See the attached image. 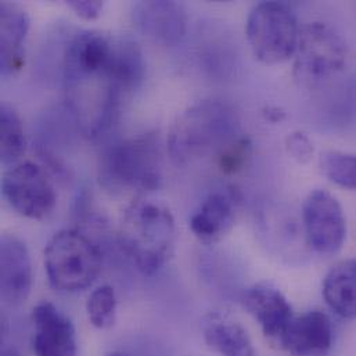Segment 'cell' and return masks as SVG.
Here are the masks:
<instances>
[{
	"mask_svg": "<svg viewBox=\"0 0 356 356\" xmlns=\"http://www.w3.org/2000/svg\"><path fill=\"white\" fill-rule=\"evenodd\" d=\"M1 193L7 204L21 216L46 219L57 204V194L46 171L32 161H19L4 172Z\"/></svg>",
	"mask_w": 356,
	"mask_h": 356,
	"instance_id": "obj_7",
	"label": "cell"
},
{
	"mask_svg": "<svg viewBox=\"0 0 356 356\" xmlns=\"http://www.w3.org/2000/svg\"><path fill=\"white\" fill-rule=\"evenodd\" d=\"M1 356H21L19 351L14 346H6L1 347Z\"/></svg>",
	"mask_w": 356,
	"mask_h": 356,
	"instance_id": "obj_25",
	"label": "cell"
},
{
	"mask_svg": "<svg viewBox=\"0 0 356 356\" xmlns=\"http://www.w3.org/2000/svg\"><path fill=\"white\" fill-rule=\"evenodd\" d=\"M243 305L259 325L264 337L277 347L296 316L286 296L276 286L262 282L245 290Z\"/></svg>",
	"mask_w": 356,
	"mask_h": 356,
	"instance_id": "obj_10",
	"label": "cell"
},
{
	"mask_svg": "<svg viewBox=\"0 0 356 356\" xmlns=\"http://www.w3.org/2000/svg\"><path fill=\"white\" fill-rule=\"evenodd\" d=\"M245 35L254 56L264 64L275 65L296 56L301 28L289 4L261 1L248 14Z\"/></svg>",
	"mask_w": 356,
	"mask_h": 356,
	"instance_id": "obj_5",
	"label": "cell"
},
{
	"mask_svg": "<svg viewBox=\"0 0 356 356\" xmlns=\"http://www.w3.org/2000/svg\"><path fill=\"white\" fill-rule=\"evenodd\" d=\"M289 156L300 164H307L314 157V145L311 139L302 132H293L284 142Z\"/></svg>",
	"mask_w": 356,
	"mask_h": 356,
	"instance_id": "obj_22",
	"label": "cell"
},
{
	"mask_svg": "<svg viewBox=\"0 0 356 356\" xmlns=\"http://www.w3.org/2000/svg\"><path fill=\"white\" fill-rule=\"evenodd\" d=\"M321 168L333 183L356 190V156L339 152L325 153L321 159Z\"/></svg>",
	"mask_w": 356,
	"mask_h": 356,
	"instance_id": "obj_20",
	"label": "cell"
},
{
	"mask_svg": "<svg viewBox=\"0 0 356 356\" xmlns=\"http://www.w3.org/2000/svg\"><path fill=\"white\" fill-rule=\"evenodd\" d=\"M262 115L266 121L279 124L286 118V111L277 106H268V107L262 108Z\"/></svg>",
	"mask_w": 356,
	"mask_h": 356,
	"instance_id": "obj_24",
	"label": "cell"
},
{
	"mask_svg": "<svg viewBox=\"0 0 356 356\" xmlns=\"http://www.w3.org/2000/svg\"><path fill=\"white\" fill-rule=\"evenodd\" d=\"M26 142L22 122L17 111L7 103L0 106V156L4 165L19 163L25 153Z\"/></svg>",
	"mask_w": 356,
	"mask_h": 356,
	"instance_id": "obj_18",
	"label": "cell"
},
{
	"mask_svg": "<svg viewBox=\"0 0 356 356\" xmlns=\"http://www.w3.org/2000/svg\"><path fill=\"white\" fill-rule=\"evenodd\" d=\"M106 356H129L127 355V354H124V353H120V351H114V353H110L108 355Z\"/></svg>",
	"mask_w": 356,
	"mask_h": 356,
	"instance_id": "obj_26",
	"label": "cell"
},
{
	"mask_svg": "<svg viewBox=\"0 0 356 356\" xmlns=\"http://www.w3.org/2000/svg\"><path fill=\"white\" fill-rule=\"evenodd\" d=\"M302 220L308 244L321 255L337 254L347 238L343 207L330 193L315 190L304 201Z\"/></svg>",
	"mask_w": 356,
	"mask_h": 356,
	"instance_id": "obj_8",
	"label": "cell"
},
{
	"mask_svg": "<svg viewBox=\"0 0 356 356\" xmlns=\"http://www.w3.org/2000/svg\"><path fill=\"white\" fill-rule=\"evenodd\" d=\"M118 240L136 269L145 276H153L174 255L177 241L174 215L163 202L136 200L124 212Z\"/></svg>",
	"mask_w": 356,
	"mask_h": 356,
	"instance_id": "obj_1",
	"label": "cell"
},
{
	"mask_svg": "<svg viewBox=\"0 0 356 356\" xmlns=\"http://www.w3.org/2000/svg\"><path fill=\"white\" fill-rule=\"evenodd\" d=\"M118 300L115 290L110 286H100L92 291L86 301V315L90 325L99 330L114 326L117 319Z\"/></svg>",
	"mask_w": 356,
	"mask_h": 356,
	"instance_id": "obj_19",
	"label": "cell"
},
{
	"mask_svg": "<svg viewBox=\"0 0 356 356\" xmlns=\"http://www.w3.org/2000/svg\"><path fill=\"white\" fill-rule=\"evenodd\" d=\"M44 269L53 289L63 293L83 291L99 277L102 254L86 234L64 229L44 248Z\"/></svg>",
	"mask_w": 356,
	"mask_h": 356,
	"instance_id": "obj_4",
	"label": "cell"
},
{
	"mask_svg": "<svg viewBox=\"0 0 356 356\" xmlns=\"http://www.w3.org/2000/svg\"><path fill=\"white\" fill-rule=\"evenodd\" d=\"M334 343L332 319L322 311L294 316L277 348L291 356H326Z\"/></svg>",
	"mask_w": 356,
	"mask_h": 356,
	"instance_id": "obj_13",
	"label": "cell"
},
{
	"mask_svg": "<svg viewBox=\"0 0 356 356\" xmlns=\"http://www.w3.org/2000/svg\"><path fill=\"white\" fill-rule=\"evenodd\" d=\"M322 294L329 309L344 321L356 319V259L337 262L323 280Z\"/></svg>",
	"mask_w": 356,
	"mask_h": 356,
	"instance_id": "obj_16",
	"label": "cell"
},
{
	"mask_svg": "<svg viewBox=\"0 0 356 356\" xmlns=\"http://www.w3.org/2000/svg\"><path fill=\"white\" fill-rule=\"evenodd\" d=\"M132 19L145 36L164 46L178 44L187 26L186 10L178 1H138L132 10Z\"/></svg>",
	"mask_w": 356,
	"mask_h": 356,
	"instance_id": "obj_12",
	"label": "cell"
},
{
	"mask_svg": "<svg viewBox=\"0 0 356 356\" xmlns=\"http://www.w3.org/2000/svg\"><path fill=\"white\" fill-rule=\"evenodd\" d=\"M31 346L35 356H78L72 321L54 304L39 302L32 311Z\"/></svg>",
	"mask_w": 356,
	"mask_h": 356,
	"instance_id": "obj_9",
	"label": "cell"
},
{
	"mask_svg": "<svg viewBox=\"0 0 356 356\" xmlns=\"http://www.w3.org/2000/svg\"><path fill=\"white\" fill-rule=\"evenodd\" d=\"M251 140L245 136H240L216 156V164L223 174L233 175L240 172L245 167L247 161L251 157Z\"/></svg>",
	"mask_w": 356,
	"mask_h": 356,
	"instance_id": "obj_21",
	"label": "cell"
},
{
	"mask_svg": "<svg viewBox=\"0 0 356 356\" xmlns=\"http://www.w3.org/2000/svg\"><path fill=\"white\" fill-rule=\"evenodd\" d=\"M32 287V266L26 244L14 234L0 238V296L3 304L18 307Z\"/></svg>",
	"mask_w": 356,
	"mask_h": 356,
	"instance_id": "obj_11",
	"label": "cell"
},
{
	"mask_svg": "<svg viewBox=\"0 0 356 356\" xmlns=\"http://www.w3.org/2000/svg\"><path fill=\"white\" fill-rule=\"evenodd\" d=\"M236 220L234 198L222 191L211 193L190 218V230L205 244H215L229 234Z\"/></svg>",
	"mask_w": 356,
	"mask_h": 356,
	"instance_id": "obj_15",
	"label": "cell"
},
{
	"mask_svg": "<svg viewBox=\"0 0 356 356\" xmlns=\"http://www.w3.org/2000/svg\"><path fill=\"white\" fill-rule=\"evenodd\" d=\"M68 7L75 11V14L86 21L96 19L104 7V3L100 0H70L67 1Z\"/></svg>",
	"mask_w": 356,
	"mask_h": 356,
	"instance_id": "obj_23",
	"label": "cell"
},
{
	"mask_svg": "<svg viewBox=\"0 0 356 356\" xmlns=\"http://www.w3.org/2000/svg\"><path fill=\"white\" fill-rule=\"evenodd\" d=\"M236 113L225 103L204 100L183 111L168 135L170 154L175 164L187 165L198 159L215 157L240 138Z\"/></svg>",
	"mask_w": 356,
	"mask_h": 356,
	"instance_id": "obj_2",
	"label": "cell"
},
{
	"mask_svg": "<svg viewBox=\"0 0 356 356\" xmlns=\"http://www.w3.org/2000/svg\"><path fill=\"white\" fill-rule=\"evenodd\" d=\"M29 31L28 13L17 3H0V74L14 76L25 64V38Z\"/></svg>",
	"mask_w": 356,
	"mask_h": 356,
	"instance_id": "obj_14",
	"label": "cell"
},
{
	"mask_svg": "<svg viewBox=\"0 0 356 356\" xmlns=\"http://www.w3.org/2000/svg\"><path fill=\"white\" fill-rule=\"evenodd\" d=\"M347 54V44L333 26L308 24L301 28L294 76L305 86L321 85L344 70Z\"/></svg>",
	"mask_w": 356,
	"mask_h": 356,
	"instance_id": "obj_6",
	"label": "cell"
},
{
	"mask_svg": "<svg viewBox=\"0 0 356 356\" xmlns=\"http://www.w3.org/2000/svg\"><path fill=\"white\" fill-rule=\"evenodd\" d=\"M100 181L111 191H154L161 186V154L154 135L114 143L102 157Z\"/></svg>",
	"mask_w": 356,
	"mask_h": 356,
	"instance_id": "obj_3",
	"label": "cell"
},
{
	"mask_svg": "<svg viewBox=\"0 0 356 356\" xmlns=\"http://www.w3.org/2000/svg\"><path fill=\"white\" fill-rule=\"evenodd\" d=\"M202 336L205 344L220 356H255L247 330L225 315L211 314L204 321Z\"/></svg>",
	"mask_w": 356,
	"mask_h": 356,
	"instance_id": "obj_17",
	"label": "cell"
}]
</instances>
